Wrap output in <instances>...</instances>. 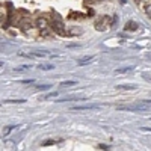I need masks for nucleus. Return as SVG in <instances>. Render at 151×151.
<instances>
[{"mask_svg": "<svg viewBox=\"0 0 151 151\" xmlns=\"http://www.w3.org/2000/svg\"><path fill=\"white\" fill-rule=\"evenodd\" d=\"M52 30L56 33V35H59V36H65L67 35V30H65V26H64V21L60 20V17L59 15H55L53 17V20H52Z\"/></svg>", "mask_w": 151, "mask_h": 151, "instance_id": "obj_1", "label": "nucleus"}, {"mask_svg": "<svg viewBox=\"0 0 151 151\" xmlns=\"http://www.w3.org/2000/svg\"><path fill=\"white\" fill-rule=\"evenodd\" d=\"M110 23H112V18L109 15H103V17H100V20L95 21V29L100 32H104L110 27Z\"/></svg>", "mask_w": 151, "mask_h": 151, "instance_id": "obj_2", "label": "nucleus"}, {"mask_svg": "<svg viewBox=\"0 0 151 151\" xmlns=\"http://www.w3.org/2000/svg\"><path fill=\"white\" fill-rule=\"evenodd\" d=\"M119 110H129V112H150V106L147 103L136 104V106H121Z\"/></svg>", "mask_w": 151, "mask_h": 151, "instance_id": "obj_3", "label": "nucleus"}, {"mask_svg": "<svg viewBox=\"0 0 151 151\" xmlns=\"http://www.w3.org/2000/svg\"><path fill=\"white\" fill-rule=\"evenodd\" d=\"M97 109H101L100 104H83V106H73L70 110L71 112H82V110H97Z\"/></svg>", "mask_w": 151, "mask_h": 151, "instance_id": "obj_4", "label": "nucleus"}, {"mask_svg": "<svg viewBox=\"0 0 151 151\" xmlns=\"http://www.w3.org/2000/svg\"><path fill=\"white\" fill-rule=\"evenodd\" d=\"M36 27L40 29V32L41 30H47V29H50L52 26H50V23H48V20H45V18H38L36 20Z\"/></svg>", "mask_w": 151, "mask_h": 151, "instance_id": "obj_5", "label": "nucleus"}, {"mask_svg": "<svg viewBox=\"0 0 151 151\" xmlns=\"http://www.w3.org/2000/svg\"><path fill=\"white\" fill-rule=\"evenodd\" d=\"M118 91H134L137 89V85H133V83H124V85H116L115 86Z\"/></svg>", "mask_w": 151, "mask_h": 151, "instance_id": "obj_6", "label": "nucleus"}, {"mask_svg": "<svg viewBox=\"0 0 151 151\" xmlns=\"http://www.w3.org/2000/svg\"><path fill=\"white\" fill-rule=\"evenodd\" d=\"M82 29L80 27H70L68 30H67V35H70V36H76V35H82Z\"/></svg>", "mask_w": 151, "mask_h": 151, "instance_id": "obj_7", "label": "nucleus"}, {"mask_svg": "<svg viewBox=\"0 0 151 151\" xmlns=\"http://www.w3.org/2000/svg\"><path fill=\"white\" fill-rule=\"evenodd\" d=\"M134 68L133 67H125V68H118L115 73L116 74H127V73H130V71H133Z\"/></svg>", "mask_w": 151, "mask_h": 151, "instance_id": "obj_8", "label": "nucleus"}, {"mask_svg": "<svg viewBox=\"0 0 151 151\" xmlns=\"http://www.w3.org/2000/svg\"><path fill=\"white\" fill-rule=\"evenodd\" d=\"M124 29H125V30H136V29H137V24H136L134 21H129L127 24H125Z\"/></svg>", "mask_w": 151, "mask_h": 151, "instance_id": "obj_9", "label": "nucleus"}, {"mask_svg": "<svg viewBox=\"0 0 151 151\" xmlns=\"http://www.w3.org/2000/svg\"><path fill=\"white\" fill-rule=\"evenodd\" d=\"M94 59V56H85V58H82L80 60H79V65H86L88 62H91Z\"/></svg>", "mask_w": 151, "mask_h": 151, "instance_id": "obj_10", "label": "nucleus"}, {"mask_svg": "<svg viewBox=\"0 0 151 151\" xmlns=\"http://www.w3.org/2000/svg\"><path fill=\"white\" fill-rule=\"evenodd\" d=\"M38 68L44 70V71H48V70H53L55 65H53V64H42V65H38Z\"/></svg>", "mask_w": 151, "mask_h": 151, "instance_id": "obj_11", "label": "nucleus"}, {"mask_svg": "<svg viewBox=\"0 0 151 151\" xmlns=\"http://www.w3.org/2000/svg\"><path fill=\"white\" fill-rule=\"evenodd\" d=\"M50 88H52V85H36L35 89L36 91H47V89H50Z\"/></svg>", "mask_w": 151, "mask_h": 151, "instance_id": "obj_12", "label": "nucleus"}, {"mask_svg": "<svg viewBox=\"0 0 151 151\" xmlns=\"http://www.w3.org/2000/svg\"><path fill=\"white\" fill-rule=\"evenodd\" d=\"M74 85H77V82H74V80H65V82H60V86L64 88V86H74Z\"/></svg>", "mask_w": 151, "mask_h": 151, "instance_id": "obj_13", "label": "nucleus"}, {"mask_svg": "<svg viewBox=\"0 0 151 151\" xmlns=\"http://www.w3.org/2000/svg\"><path fill=\"white\" fill-rule=\"evenodd\" d=\"M26 100H23V98H20V100H5L3 103H24Z\"/></svg>", "mask_w": 151, "mask_h": 151, "instance_id": "obj_14", "label": "nucleus"}, {"mask_svg": "<svg viewBox=\"0 0 151 151\" xmlns=\"http://www.w3.org/2000/svg\"><path fill=\"white\" fill-rule=\"evenodd\" d=\"M58 95H59V92H50V94H47L44 97V100H48V98H52V97H58Z\"/></svg>", "mask_w": 151, "mask_h": 151, "instance_id": "obj_15", "label": "nucleus"}, {"mask_svg": "<svg viewBox=\"0 0 151 151\" xmlns=\"http://www.w3.org/2000/svg\"><path fill=\"white\" fill-rule=\"evenodd\" d=\"M21 27H23V30L30 29V23H29V21H27V23H26V21H23V23H21Z\"/></svg>", "mask_w": 151, "mask_h": 151, "instance_id": "obj_16", "label": "nucleus"}, {"mask_svg": "<svg viewBox=\"0 0 151 151\" xmlns=\"http://www.w3.org/2000/svg\"><path fill=\"white\" fill-rule=\"evenodd\" d=\"M29 68H30V65H21V67H17L15 71H23V70H29Z\"/></svg>", "mask_w": 151, "mask_h": 151, "instance_id": "obj_17", "label": "nucleus"}, {"mask_svg": "<svg viewBox=\"0 0 151 151\" xmlns=\"http://www.w3.org/2000/svg\"><path fill=\"white\" fill-rule=\"evenodd\" d=\"M145 12H147V15H148V17L151 18V3L145 6Z\"/></svg>", "mask_w": 151, "mask_h": 151, "instance_id": "obj_18", "label": "nucleus"}, {"mask_svg": "<svg viewBox=\"0 0 151 151\" xmlns=\"http://www.w3.org/2000/svg\"><path fill=\"white\" fill-rule=\"evenodd\" d=\"M14 129H17V125H11V127H6V129H5V132H3V134H8L11 130H14Z\"/></svg>", "mask_w": 151, "mask_h": 151, "instance_id": "obj_19", "label": "nucleus"}, {"mask_svg": "<svg viewBox=\"0 0 151 151\" xmlns=\"http://www.w3.org/2000/svg\"><path fill=\"white\" fill-rule=\"evenodd\" d=\"M53 144H56V141H53V139H48V141L42 142V145H53Z\"/></svg>", "mask_w": 151, "mask_h": 151, "instance_id": "obj_20", "label": "nucleus"}, {"mask_svg": "<svg viewBox=\"0 0 151 151\" xmlns=\"http://www.w3.org/2000/svg\"><path fill=\"white\" fill-rule=\"evenodd\" d=\"M20 83H23V85H30V83H33V80H20Z\"/></svg>", "mask_w": 151, "mask_h": 151, "instance_id": "obj_21", "label": "nucleus"}, {"mask_svg": "<svg viewBox=\"0 0 151 151\" xmlns=\"http://www.w3.org/2000/svg\"><path fill=\"white\" fill-rule=\"evenodd\" d=\"M142 77H144V80H147V82H151V76H150V74H144Z\"/></svg>", "mask_w": 151, "mask_h": 151, "instance_id": "obj_22", "label": "nucleus"}, {"mask_svg": "<svg viewBox=\"0 0 151 151\" xmlns=\"http://www.w3.org/2000/svg\"><path fill=\"white\" fill-rule=\"evenodd\" d=\"M97 0H86V5H95Z\"/></svg>", "mask_w": 151, "mask_h": 151, "instance_id": "obj_23", "label": "nucleus"}, {"mask_svg": "<svg viewBox=\"0 0 151 151\" xmlns=\"http://www.w3.org/2000/svg\"><path fill=\"white\" fill-rule=\"evenodd\" d=\"M98 148H100V150H109V147H107V145H103V144L98 145Z\"/></svg>", "mask_w": 151, "mask_h": 151, "instance_id": "obj_24", "label": "nucleus"}, {"mask_svg": "<svg viewBox=\"0 0 151 151\" xmlns=\"http://www.w3.org/2000/svg\"><path fill=\"white\" fill-rule=\"evenodd\" d=\"M144 103H147V104H151V100H144Z\"/></svg>", "mask_w": 151, "mask_h": 151, "instance_id": "obj_25", "label": "nucleus"}, {"mask_svg": "<svg viewBox=\"0 0 151 151\" xmlns=\"http://www.w3.org/2000/svg\"><path fill=\"white\" fill-rule=\"evenodd\" d=\"M121 3H122V5H124V3H125V0H121Z\"/></svg>", "mask_w": 151, "mask_h": 151, "instance_id": "obj_26", "label": "nucleus"}, {"mask_svg": "<svg viewBox=\"0 0 151 151\" xmlns=\"http://www.w3.org/2000/svg\"><path fill=\"white\" fill-rule=\"evenodd\" d=\"M137 2H139V0H137Z\"/></svg>", "mask_w": 151, "mask_h": 151, "instance_id": "obj_27", "label": "nucleus"}]
</instances>
